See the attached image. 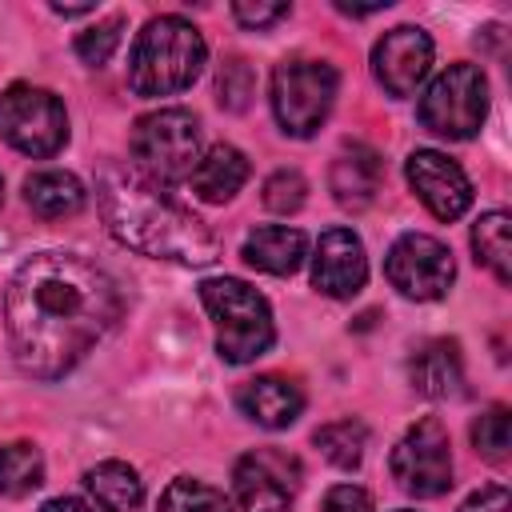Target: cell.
Returning a JSON list of instances; mask_svg holds the SVG:
<instances>
[{"mask_svg": "<svg viewBox=\"0 0 512 512\" xmlns=\"http://www.w3.org/2000/svg\"><path fill=\"white\" fill-rule=\"evenodd\" d=\"M116 280L76 252H36L28 256L4 296L8 344L20 372L36 380L68 376L96 340L120 320Z\"/></svg>", "mask_w": 512, "mask_h": 512, "instance_id": "6da1fadb", "label": "cell"}, {"mask_svg": "<svg viewBox=\"0 0 512 512\" xmlns=\"http://www.w3.org/2000/svg\"><path fill=\"white\" fill-rule=\"evenodd\" d=\"M96 204L108 224V232L152 260H172L188 268H204L220 256V240L196 220L188 208H180L160 184H152L132 164H104L96 176Z\"/></svg>", "mask_w": 512, "mask_h": 512, "instance_id": "7a4b0ae2", "label": "cell"}, {"mask_svg": "<svg viewBox=\"0 0 512 512\" xmlns=\"http://www.w3.org/2000/svg\"><path fill=\"white\" fill-rule=\"evenodd\" d=\"M208 48L204 36L184 16H156L132 44L128 56V88L144 100L184 92L204 72Z\"/></svg>", "mask_w": 512, "mask_h": 512, "instance_id": "3957f363", "label": "cell"}, {"mask_svg": "<svg viewBox=\"0 0 512 512\" xmlns=\"http://www.w3.org/2000/svg\"><path fill=\"white\" fill-rule=\"evenodd\" d=\"M200 304L208 308V316L216 324V352L228 364H248L272 348V340H276L272 308L252 284H244L236 276L204 280Z\"/></svg>", "mask_w": 512, "mask_h": 512, "instance_id": "277c9868", "label": "cell"}, {"mask_svg": "<svg viewBox=\"0 0 512 512\" xmlns=\"http://www.w3.org/2000/svg\"><path fill=\"white\" fill-rule=\"evenodd\" d=\"M132 168L152 184H176L192 176L200 160V120L188 108H160L136 120L132 128Z\"/></svg>", "mask_w": 512, "mask_h": 512, "instance_id": "5b68a950", "label": "cell"}, {"mask_svg": "<svg viewBox=\"0 0 512 512\" xmlns=\"http://www.w3.org/2000/svg\"><path fill=\"white\" fill-rule=\"evenodd\" d=\"M488 116V80L476 64H452L444 68L420 96L416 120L448 140H468L480 132Z\"/></svg>", "mask_w": 512, "mask_h": 512, "instance_id": "8992f818", "label": "cell"}, {"mask_svg": "<svg viewBox=\"0 0 512 512\" xmlns=\"http://www.w3.org/2000/svg\"><path fill=\"white\" fill-rule=\"evenodd\" d=\"M336 68L324 60H284L272 72V112L288 136H312L336 100Z\"/></svg>", "mask_w": 512, "mask_h": 512, "instance_id": "52a82bcc", "label": "cell"}, {"mask_svg": "<svg viewBox=\"0 0 512 512\" xmlns=\"http://www.w3.org/2000/svg\"><path fill=\"white\" fill-rule=\"evenodd\" d=\"M0 136L24 156H56L68 140L64 104L48 88L12 84L0 92Z\"/></svg>", "mask_w": 512, "mask_h": 512, "instance_id": "ba28073f", "label": "cell"}, {"mask_svg": "<svg viewBox=\"0 0 512 512\" xmlns=\"http://www.w3.org/2000/svg\"><path fill=\"white\" fill-rule=\"evenodd\" d=\"M392 480L408 496H444L452 488V452H448V432L436 416L416 420L404 440L388 456Z\"/></svg>", "mask_w": 512, "mask_h": 512, "instance_id": "9c48e42d", "label": "cell"}, {"mask_svg": "<svg viewBox=\"0 0 512 512\" xmlns=\"http://www.w3.org/2000/svg\"><path fill=\"white\" fill-rule=\"evenodd\" d=\"M384 276L408 300H440L456 276V264L436 236L404 232L384 256Z\"/></svg>", "mask_w": 512, "mask_h": 512, "instance_id": "30bf717a", "label": "cell"}, {"mask_svg": "<svg viewBox=\"0 0 512 512\" xmlns=\"http://www.w3.org/2000/svg\"><path fill=\"white\" fill-rule=\"evenodd\" d=\"M232 488L244 512H288L300 488V464L280 448L244 452L232 468Z\"/></svg>", "mask_w": 512, "mask_h": 512, "instance_id": "8fae6325", "label": "cell"}, {"mask_svg": "<svg viewBox=\"0 0 512 512\" xmlns=\"http://www.w3.org/2000/svg\"><path fill=\"white\" fill-rule=\"evenodd\" d=\"M412 192L424 200V208L436 220H460L472 204V180L464 176V168L456 160H448L444 152L432 148H416L404 164Z\"/></svg>", "mask_w": 512, "mask_h": 512, "instance_id": "7c38bea8", "label": "cell"}, {"mask_svg": "<svg viewBox=\"0 0 512 512\" xmlns=\"http://www.w3.org/2000/svg\"><path fill=\"white\" fill-rule=\"evenodd\" d=\"M428 68H432V40L424 28L400 24L384 32L372 48V72L388 96H412L428 76Z\"/></svg>", "mask_w": 512, "mask_h": 512, "instance_id": "4fadbf2b", "label": "cell"}, {"mask_svg": "<svg viewBox=\"0 0 512 512\" xmlns=\"http://www.w3.org/2000/svg\"><path fill=\"white\" fill-rule=\"evenodd\" d=\"M364 280H368V256L360 236L352 228H328L312 256V284L332 300H348L364 288Z\"/></svg>", "mask_w": 512, "mask_h": 512, "instance_id": "5bb4252c", "label": "cell"}, {"mask_svg": "<svg viewBox=\"0 0 512 512\" xmlns=\"http://www.w3.org/2000/svg\"><path fill=\"white\" fill-rule=\"evenodd\" d=\"M236 408L256 420L260 428H288L300 412H304V392L296 380L288 376H256V380H244L240 392H236Z\"/></svg>", "mask_w": 512, "mask_h": 512, "instance_id": "9a60e30c", "label": "cell"}, {"mask_svg": "<svg viewBox=\"0 0 512 512\" xmlns=\"http://www.w3.org/2000/svg\"><path fill=\"white\" fill-rule=\"evenodd\" d=\"M328 184H332V196H336L340 208L364 212V208L376 200L380 184H384V160H380L372 148L352 144V148H344V152L336 156Z\"/></svg>", "mask_w": 512, "mask_h": 512, "instance_id": "2e32d148", "label": "cell"}, {"mask_svg": "<svg viewBox=\"0 0 512 512\" xmlns=\"http://www.w3.org/2000/svg\"><path fill=\"white\" fill-rule=\"evenodd\" d=\"M408 380L420 396L432 400H448L460 396L464 388V360L456 340H424L412 356H408Z\"/></svg>", "mask_w": 512, "mask_h": 512, "instance_id": "e0dca14e", "label": "cell"}, {"mask_svg": "<svg viewBox=\"0 0 512 512\" xmlns=\"http://www.w3.org/2000/svg\"><path fill=\"white\" fill-rule=\"evenodd\" d=\"M188 180H192V192L200 200L224 204V200H232L244 188V180H248V156L240 148H232V144H212L196 160V168H192Z\"/></svg>", "mask_w": 512, "mask_h": 512, "instance_id": "ac0fdd59", "label": "cell"}, {"mask_svg": "<svg viewBox=\"0 0 512 512\" xmlns=\"http://www.w3.org/2000/svg\"><path fill=\"white\" fill-rule=\"evenodd\" d=\"M304 232L300 228H284V224H268V228H256L248 240H244V260L260 272H272V276H292L304 260Z\"/></svg>", "mask_w": 512, "mask_h": 512, "instance_id": "d6986e66", "label": "cell"}, {"mask_svg": "<svg viewBox=\"0 0 512 512\" xmlns=\"http://www.w3.org/2000/svg\"><path fill=\"white\" fill-rule=\"evenodd\" d=\"M24 200L36 216L44 220H60V216H72L84 208V184L72 176V172H60V168H48V172H32L24 180Z\"/></svg>", "mask_w": 512, "mask_h": 512, "instance_id": "ffe728a7", "label": "cell"}, {"mask_svg": "<svg viewBox=\"0 0 512 512\" xmlns=\"http://www.w3.org/2000/svg\"><path fill=\"white\" fill-rule=\"evenodd\" d=\"M84 484L104 512H136L144 500V484H140L136 468H128L124 460H104V464L88 468Z\"/></svg>", "mask_w": 512, "mask_h": 512, "instance_id": "44dd1931", "label": "cell"}, {"mask_svg": "<svg viewBox=\"0 0 512 512\" xmlns=\"http://www.w3.org/2000/svg\"><path fill=\"white\" fill-rule=\"evenodd\" d=\"M472 252L476 260L500 280H512V244H508V212H484L472 224Z\"/></svg>", "mask_w": 512, "mask_h": 512, "instance_id": "7402d4cb", "label": "cell"}, {"mask_svg": "<svg viewBox=\"0 0 512 512\" xmlns=\"http://www.w3.org/2000/svg\"><path fill=\"white\" fill-rule=\"evenodd\" d=\"M44 484V456L28 440L0 448V492L4 496H28Z\"/></svg>", "mask_w": 512, "mask_h": 512, "instance_id": "603a6c76", "label": "cell"}, {"mask_svg": "<svg viewBox=\"0 0 512 512\" xmlns=\"http://www.w3.org/2000/svg\"><path fill=\"white\" fill-rule=\"evenodd\" d=\"M312 440H316V448L324 452L328 464L356 468L364 460V448H368V428L360 420H332V424H320Z\"/></svg>", "mask_w": 512, "mask_h": 512, "instance_id": "cb8c5ba5", "label": "cell"}, {"mask_svg": "<svg viewBox=\"0 0 512 512\" xmlns=\"http://www.w3.org/2000/svg\"><path fill=\"white\" fill-rule=\"evenodd\" d=\"M156 512H232L228 508V496L204 480H192V476H180L164 488Z\"/></svg>", "mask_w": 512, "mask_h": 512, "instance_id": "d4e9b609", "label": "cell"}, {"mask_svg": "<svg viewBox=\"0 0 512 512\" xmlns=\"http://www.w3.org/2000/svg\"><path fill=\"white\" fill-rule=\"evenodd\" d=\"M472 444H476V452H480L484 460H492V464H504V460H508V448H512V416H508L504 404H492L488 412L476 416V424H472Z\"/></svg>", "mask_w": 512, "mask_h": 512, "instance_id": "484cf974", "label": "cell"}, {"mask_svg": "<svg viewBox=\"0 0 512 512\" xmlns=\"http://www.w3.org/2000/svg\"><path fill=\"white\" fill-rule=\"evenodd\" d=\"M256 96V72L244 56H228L216 72V100L228 108V112H244Z\"/></svg>", "mask_w": 512, "mask_h": 512, "instance_id": "4316f807", "label": "cell"}, {"mask_svg": "<svg viewBox=\"0 0 512 512\" xmlns=\"http://www.w3.org/2000/svg\"><path fill=\"white\" fill-rule=\"evenodd\" d=\"M120 32H124V20L120 16H108V20H100V24H92V28H84L80 36H76V56L84 60V64H104L112 52H116V44H120Z\"/></svg>", "mask_w": 512, "mask_h": 512, "instance_id": "83f0119b", "label": "cell"}, {"mask_svg": "<svg viewBox=\"0 0 512 512\" xmlns=\"http://www.w3.org/2000/svg\"><path fill=\"white\" fill-rule=\"evenodd\" d=\"M304 192H308L304 176H300L296 168H280V172H272V176L264 180V208L288 216V212H296V208L304 204Z\"/></svg>", "mask_w": 512, "mask_h": 512, "instance_id": "f1b7e54d", "label": "cell"}, {"mask_svg": "<svg viewBox=\"0 0 512 512\" xmlns=\"http://www.w3.org/2000/svg\"><path fill=\"white\" fill-rule=\"evenodd\" d=\"M324 512H372V496L360 484H336L324 496Z\"/></svg>", "mask_w": 512, "mask_h": 512, "instance_id": "f546056e", "label": "cell"}, {"mask_svg": "<svg viewBox=\"0 0 512 512\" xmlns=\"http://www.w3.org/2000/svg\"><path fill=\"white\" fill-rule=\"evenodd\" d=\"M232 16L244 28H268V24L288 16V4H232Z\"/></svg>", "mask_w": 512, "mask_h": 512, "instance_id": "4dcf8cb0", "label": "cell"}, {"mask_svg": "<svg viewBox=\"0 0 512 512\" xmlns=\"http://www.w3.org/2000/svg\"><path fill=\"white\" fill-rule=\"evenodd\" d=\"M460 512H508V488L504 484H488V488L472 492Z\"/></svg>", "mask_w": 512, "mask_h": 512, "instance_id": "1f68e13d", "label": "cell"}, {"mask_svg": "<svg viewBox=\"0 0 512 512\" xmlns=\"http://www.w3.org/2000/svg\"><path fill=\"white\" fill-rule=\"evenodd\" d=\"M40 512H92L84 500H76V496H56V500H48Z\"/></svg>", "mask_w": 512, "mask_h": 512, "instance_id": "d6a6232c", "label": "cell"}, {"mask_svg": "<svg viewBox=\"0 0 512 512\" xmlns=\"http://www.w3.org/2000/svg\"><path fill=\"white\" fill-rule=\"evenodd\" d=\"M52 12L56 16H84V12H92V4H52Z\"/></svg>", "mask_w": 512, "mask_h": 512, "instance_id": "836d02e7", "label": "cell"}, {"mask_svg": "<svg viewBox=\"0 0 512 512\" xmlns=\"http://www.w3.org/2000/svg\"><path fill=\"white\" fill-rule=\"evenodd\" d=\"M0 200H4V184H0Z\"/></svg>", "mask_w": 512, "mask_h": 512, "instance_id": "e575fe53", "label": "cell"}]
</instances>
